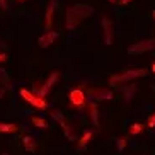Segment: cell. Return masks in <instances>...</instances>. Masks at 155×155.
Instances as JSON below:
<instances>
[{"instance_id": "ac0fdd59", "label": "cell", "mask_w": 155, "mask_h": 155, "mask_svg": "<svg viewBox=\"0 0 155 155\" xmlns=\"http://www.w3.org/2000/svg\"><path fill=\"white\" fill-rule=\"evenodd\" d=\"M0 82L4 84V87H7V89L10 87V80H9V77H7L5 70H2V68H0Z\"/></svg>"}, {"instance_id": "7c38bea8", "label": "cell", "mask_w": 155, "mask_h": 155, "mask_svg": "<svg viewBox=\"0 0 155 155\" xmlns=\"http://www.w3.org/2000/svg\"><path fill=\"white\" fill-rule=\"evenodd\" d=\"M89 111H91V119H92V124L94 126H99V111H97V104L96 102H91L89 104Z\"/></svg>"}, {"instance_id": "8992f818", "label": "cell", "mask_w": 155, "mask_h": 155, "mask_svg": "<svg viewBox=\"0 0 155 155\" xmlns=\"http://www.w3.org/2000/svg\"><path fill=\"white\" fill-rule=\"evenodd\" d=\"M58 78H60V72H53V73L50 75V77H48L46 84L41 87V89H39V91H38V94H39L41 97H45L46 94H48V92H50L51 89H53V85L56 84V80H58Z\"/></svg>"}, {"instance_id": "9a60e30c", "label": "cell", "mask_w": 155, "mask_h": 155, "mask_svg": "<svg viewBox=\"0 0 155 155\" xmlns=\"http://www.w3.org/2000/svg\"><path fill=\"white\" fill-rule=\"evenodd\" d=\"M19 128L12 123H0V133H15Z\"/></svg>"}, {"instance_id": "277c9868", "label": "cell", "mask_w": 155, "mask_h": 155, "mask_svg": "<svg viewBox=\"0 0 155 155\" xmlns=\"http://www.w3.org/2000/svg\"><path fill=\"white\" fill-rule=\"evenodd\" d=\"M155 48V39H145V41L135 43L128 48V53L130 55H140V53H145V51H150Z\"/></svg>"}, {"instance_id": "2e32d148", "label": "cell", "mask_w": 155, "mask_h": 155, "mask_svg": "<svg viewBox=\"0 0 155 155\" xmlns=\"http://www.w3.org/2000/svg\"><path fill=\"white\" fill-rule=\"evenodd\" d=\"M91 138H92V131H85L82 135V138L78 140V147H80V148H82V147H85L87 143L91 141Z\"/></svg>"}, {"instance_id": "8fae6325", "label": "cell", "mask_w": 155, "mask_h": 155, "mask_svg": "<svg viewBox=\"0 0 155 155\" xmlns=\"http://www.w3.org/2000/svg\"><path fill=\"white\" fill-rule=\"evenodd\" d=\"M96 101H111L113 99V91H92Z\"/></svg>"}, {"instance_id": "ffe728a7", "label": "cell", "mask_w": 155, "mask_h": 155, "mask_svg": "<svg viewBox=\"0 0 155 155\" xmlns=\"http://www.w3.org/2000/svg\"><path fill=\"white\" fill-rule=\"evenodd\" d=\"M116 143H118V152H123L124 147H126V143H128V140L121 137V138H118V141H116Z\"/></svg>"}, {"instance_id": "9c48e42d", "label": "cell", "mask_w": 155, "mask_h": 155, "mask_svg": "<svg viewBox=\"0 0 155 155\" xmlns=\"http://www.w3.org/2000/svg\"><path fill=\"white\" fill-rule=\"evenodd\" d=\"M56 7V0H51L48 7H46V21H45V31H51V26H53V12H55Z\"/></svg>"}, {"instance_id": "3957f363", "label": "cell", "mask_w": 155, "mask_h": 155, "mask_svg": "<svg viewBox=\"0 0 155 155\" xmlns=\"http://www.w3.org/2000/svg\"><path fill=\"white\" fill-rule=\"evenodd\" d=\"M21 97H22L26 102H29V104H32L34 107H38V109H46V107H48L45 97H41L39 94H32L28 89H21Z\"/></svg>"}, {"instance_id": "30bf717a", "label": "cell", "mask_w": 155, "mask_h": 155, "mask_svg": "<svg viewBox=\"0 0 155 155\" xmlns=\"http://www.w3.org/2000/svg\"><path fill=\"white\" fill-rule=\"evenodd\" d=\"M58 36H60V32H56V31H46L45 36H41L38 39V45L41 46V48H46V46L53 45V41H55Z\"/></svg>"}, {"instance_id": "e0dca14e", "label": "cell", "mask_w": 155, "mask_h": 155, "mask_svg": "<svg viewBox=\"0 0 155 155\" xmlns=\"http://www.w3.org/2000/svg\"><path fill=\"white\" fill-rule=\"evenodd\" d=\"M32 124H34L36 128H48V123H46V119L38 118V116H34V118H32Z\"/></svg>"}, {"instance_id": "44dd1931", "label": "cell", "mask_w": 155, "mask_h": 155, "mask_svg": "<svg viewBox=\"0 0 155 155\" xmlns=\"http://www.w3.org/2000/svg\"><path fill=\"white\" fill-rule=\"evenodd\" d=\"M148 128H155V114H152L148 118Z\"/></svg>"}, {"instance_id": "5bb4252c", "label": "cell", "mask_w": 155, "mask_h": 155, "mask_svg": "<svg viewBox=\"0 0 155 155\" xmlns=\"http://www.w3.org/2000/svg\"><path fill=\"white\" fill-rule=\"evenodd\" d=\"M135 92H137V85H135V84H131V85H128V87H123L124 101H131L133 96H135Z\"/></svg>"}, {"instance_id": "ba28073f", "label": "cell", "mask_w": 155, "mask_h": 155, "mask_svg": "<svg viewBox=\"0 0 155 155\" xmlns=\"http://www.w3.org/2000/svg\"><path fill=\"white\" fill-rule=\"evenodd\" d=\"M102 28H104V43L106 45H111L113 43V34H114L113 22L107 17H104L102 19Z\"/></svg>"}, {"instance_id": "484cf974", "label": "cell", "mask_w": 155, "mask_h": 155, "mask_svg": "<svg viewBox=\"0 0 155 155\" xmlns=\"http://www.w3.org/2000/svg\"><path fill=\"white\" fill-rule=\"evenodd\" d=\"M152 72H153V73H155V63H153V65H152Z\"/></svg>"}, {"instance_id": "4316f807", "label": "cell", "mask_w": 155, "mask_h": 155, "mask_svg": "<svg viewBox=\"0 0 155 155\" xmlns=\"http://www.w3.org/2000/svg\"><path fill=\"white\" fill-rule=\"evenodd\" d=\"M152 15H153V19H155V10H153V14H152Z\"/></svg>"}, {"instance_id": "603a6c76", "label": "cell", "mask_w": 155, "mask_h": 155, "mask_svg": "<svg viewBox=\"0 0 155 155\" xmlns=\"http://www.w3.org/2000/svg\"><path fill=\"white\" fill-rule=\"evenodd\" d=\"M5 60H7V55H5V53H0V63L5 61Z\"/></svg>"}, {"instance_id": "6da1fadb", "label": "cell", "mask_w": 155, "mask_h": 155, "mask_svg": "<svg viewBox=\"0 0 155 155\" xmlns=\"http://www.w3.org/2000/svg\"><path fill=\"white\" fill-rule=\"evenodd\" d=\"M92 12H94L92 7L87 4H77L73 7H68L67 9V29L77 28L78 24L82 22L85 17H89Z\"/></svg>"}, {"instance_id": "d6986e66", "label": "cell", "mask_w": 155, "mask_h": 155, "mask_svg": "<svg viewBox=\"0 0 155 155\" xmlns=\"http://www.w3.org/2000/svg\"><path fill=\"white\" fill-rule=\"evenodd\" d=\"M141 130H143V124L141 123H133L131 128H130V133L131 135H138V133H141Z\"/></svg>"}, {"instance_id": "83f0119b", "label": "cell", "mask_w": 155, "mask_h": 155, "mask_svg": "<svg viewBox=\"0 0 155 155\" xmlns=\"http://www.w3.org/2000/svg\"><path fill=\"white\" fill-rule=\"evenodd\" d=\"M109 2H116V0H109Z\"/></svg>"}, {"instance_id": "4fadbf2b", "label": "cell", "mask_w": 155, "mask_h": 155, "mask_svg": "<svg viewBox=\"0 0 155 155\" xmlns=\"http://www.w3.org/2000/svg\"><path fill=\"white\" fill-rule=\"evenodd\" d=\"M22 145H24V148L28 152H31V153L36 152V141L32 140V137H29V135H26V137L22 138Z\"/></svg>"}, {"instance_id": "52a82bcc", "label": "cell", "mask_w": 155, "mask_h": 155, "mask_svg": "<svg viewBox=\"0 0 155 155\" xmlns=\"http://www.w3.org/2000/svg\"><path fill=\"white\" fill-rule=\"evenodd\" d=\"M51 116H53V119H56V121H58V123L61 124V128H63L65 135H67V137H68L70 140H73V138H75V135H73V133L70 131V124L67 123V119H65L63 116H61V114H60V111H53V113H51Z\"/></svg>"}, {"instance_id": "cb8c5ba5", "label": "cell", "mask_w": 155, "mask_h": 155, "mask_svg": "<svg viewBox=\"0 0 155 155\" xmlns=\"http://www.w3.org/2000/svg\"><path fill=\"white\" fill-rule=\"evenodd\" d=\"M5 89H7V87H4V85L0 87V99H2V96L5 94Z\"/></svg>"}, {"instance_id": "f1b7e54d", "label": "cell", "mask_w": 155, "mask_h": 155, "mask_svg": "<svg viewBox=\"0 0 155 155\" xmlns=\"http://www.w3.org/2000/svg\"><path fill=\"white\" fill-rule=\"evenodd\" d=\"M2 155H9V153H2Z\"/></svg>"}, {"instance_id": "7402d4cb", "label": "cell", "mask_w": 155, "mask_h": 155, "mask_svg": "<svg viewBox=\"0 0 155 155\" xmlns=\"http://www.w3.org/2000/svg\"><path fill=\"white\" fill-rule=\"evenodd\" d=\"M0 7L2 9H7V0H0Z\"/></svg>"}, {"instance_id": "d4e9b609", "label": "cell", "mask_w": 155, "mask_h": 155, "mask_svg": "<svg viewBox=\"0 0 155 155\" xmlns=\"http://www.w3.org/2000/svg\"><path fill=\"white\" fill-rule=\"evenodd\" d=\"M128 2H131V0H121V5H128Z\"/></svg>"}, {"instance_id": "7a4b0ae2", "label": "cell", "mask_w": 155, "mask_h": 155, "mask_svg": "<svg viewBox=\"0 0 155 155\" xmlns=\"http://www.w3.org/2000/svg\"><path fill=\"white\" fill-rule=\"evenodd\" d=\"M145 75H147V70H143V68L141 70H126V72L119 73V75H113L109 84L113 87L123 85V84L130 82V80H135V78H138V77H145Z\"/></svg>"}, {"instance_id": "5b68a950", "label": "cell", "mask_w": 155, "mask_h": 155, "mask_svg": "<svg viewBox=\"0 0 155 155\" xmlns=\"http://www.w3.org/2000/svg\"><path fill=\"white\" fill-rule=\"evenodd\" d=\"M68 99H70V106L72 107H84L85 104V96L80 89H75L68 94Z\"/></svg>"}, {"instance_id": "f546056e", "label": "cell", "mask_w": 155, "mask_h": 155, "mask_svg": "<svg viewBox=\"0 0 155 155\" xmlns=\"http://www.w3.org/2000/svg\"><path fill=\"white\" fill-rule=\"evenodd\" d=\"M21 2H24V0H21Z\"/></svg>"}]
</instances>
